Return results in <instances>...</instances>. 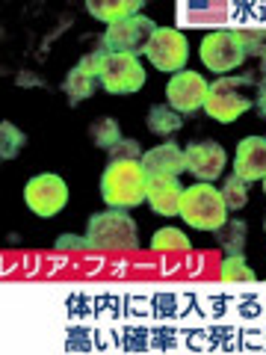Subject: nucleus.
Returning <instances> with one entry per match:
<instances>
[{
	"instance_id": "423d86ee",
	"label": "nucleus",
	"mask_w": 266,
	"mask_h": 355,
	"mask_svg": "<svg viewBox=\"0 0 266 355\" xmlns=\"http://www.w3.org/2000/svg\"><path fill=\"white\" fill-rule=\"evenodd\" d=\"M157 33V24L148 15H136L127 21H118V24H109L104 44L109 53H130V57H139L142 51H148L151 36Z\"/></svg>"
},
{
	"instance_id": "aec40b11",
	"label": "nucleus",
	"mask_w": 266,
	"mask_h": 355,
	"mask_svg": "<svg viewBox=\"0 0 266 355\" xmlns=\"http://www.w3.org/2000/svg\"><path fill=\"white\" fill-rule=\"evenodd\" d=\"M89 137L98 148H116L121 142V130H118V121L116 119H98L89 125Z\"/></svg>"
},
{
	"instance_id": "f8f14e48",
	"label": "nucleus",
	"mask_w": 266,
	"mask_h": 355,
	"mask_svg": "<svg viewBox=\"0 0 266 355\" xmlns=\"http://www.w3.org/2000/svg\"><path fill=\"white\" fill-rule=\"evenodd\" d=\"M142 166L151 178H177L186 172V151H181L175 142H163L142 154Z\"/></svg>"
},
{
	"instance_id": "20e7f679",
	"label": "nucleus",
	"mask_w": 266,
	"mask_h": 355,
	"mask_svg": "<svg viewBox=\"0 0 266 355\" xmlns=\"http://www.w3.org/2000/svg\"><path fill=\"white\" fill-rule=\"evenodd\" d=\"M249 107H251V98L246 95V80L242 77H222V80L210 83L204 110L216 121H222V125L240 119Z\"/></svg>"
},
{
	"instance_id": "f257e3e1",
	"label": "nucleus",
	"mask_w": 266,
	"mask_h": 355,
	"mask_svg": "<svg viewBox=\"0 0 266 355\" xmlns=\"http://www.w3.org/2000/svg\"><path fill=\"white\" fill-rule=\"evenodd\" d=\"M148 181L151 175L145 172L142 160H116L107 166L101 178V196L109 207H136L148 198Z\"/></svg>"
},
{
	"instance_id": "0eeeda50",
	"label": "nucleus",
	"mask_w": 266,
	"mask_h": 355,
	"mask_svg": "<svg viewBox=\"0 0 266 355\" xmlns=\"http://www.w3.org/2000/svg\"><path fill=\"white\" fill-rule=\"evenodd\" d=\"M148 60L154 69L160 71H184L186 60H190V44H186V36L181 30H172V27H157V33L151 36L148 44Z\"/></svg>"
},
{
	"instance_id": "5701e85b",
	"label": "nucleus",
	"mask_w": 266,
	"mask_h": 355,
	"mask_svg": "<svg viewBox=\"0 0 266 355\" xmlns=\"http://www.w3.org/2000/svg\"><path fill=\"white\" fill-rule=\"evenodd\" d=\"M222 279L225 282H254V272L251 266L242 261V254H228L222 261Z\"/></svg>"
},
{
	"instance_id": "4be33fe9",
	"label": "nucleus",
	"mask_w": 266,
	"mask_h": 355,
	"mask_svg": "<svg viewBox=\"0 0 266 355\" xmlns=\"http://www.w3.org/2000/svg\"><path fill=\"white\" fill-rule=\"evenodd\" d=\"M222 198H225L228 210H240L242 205L249 202V181L246 178H240V175L228 178L225 187H222Z\"/></svg>"
},
{
	"instance_id": "b1692460",
	"label": "nucleus",
	"mask_w": 266,
	"mask_h": 355,
	"mask_svg": "<svg viewBox=\"0 0 266 355\" xmlns=\"http://www.w3.org/2000/svg\"><path fill=\"white\" fill-rule=\"evenodd\" d=\"M240 39L246 57L266 60V30H240Z\"/></svg>"
},
{
	"instance_id": "2eb2a0df",
	"label": "nucleus",
	"mask_w": 266,
	"mask_h": 355,
	"mask_svg": "<svg viewBox=\"0 0 266 355\" xmlns=\"http://www.w3.org/2000/svg\"><path fill=\"white\" fill-rule=\"evenodd\" d=\"M86 9L95 18L107 21V24H118V21L136 18L142 9V0H89Z\"/></svg>"
},
{
	"instance_id": "393cba45",
	"label": "nucleus",
	"mask_w": 266,
	"mask_h": 355,
	"mask_svg": "<svg viewBox=\"0 0 266 355\" xmlns=\"http://www.w3.org/2000/svg\"><path fill=\"white\" fill-rule=\"evenodd\" d=\"M107 60H109V51H107V44H104L101 51H92V53H86V57L80 60V65H77V69H80V71H86L89 77H101V71H104Z\"/></svg>"
},
{
	"instance_id": "4468645a",
	"label": "nucleus",
	"mask_w": 266,
	"mask_h": 355,
	"mask_svg": "<svg viewBox=\"0 0 266 355\" xmlns=\"http://www.w3.org/2000/svg\"><path fill=\"white\" fill-rule=\"evenodd\" d=\"M181 198H184V187L177 184V178H151L148 181V202L154 214L177 216L181 214Z\"/></svg>"
},
{
	"instance_id": "cd10ccee",
	"label": "nucleus",
	"mask_w": 266,
	"mask_h": 355,
	"mask_svg": "<svg viewBox=\"0 0 266 355\" xmlns=\"http://www.w3.org/2000/svg\"><path fill=\"white\" fill-rule=\"evenodd\" d=\"M258 110H260V116H266V80L258 86Z\"/></svg>"
},
{
	"instance_id": "412c9836",
	"label": "nucleus",
	"mask_w": 266,
	"mask_h": 355,
	"mask_svg": "<svg viewBox=\"0 0 266 355\" xmlns=\"http://www.w3.org/2000/svg\"><path fill=\"white\" fill-rule=\"evenodd\" d=\"M24 142H27V137L15 125H9V121L0 125V157H3V160L18 157V151L24 148Z\"/></svg>"
},
{
	"instance_id": "7ed1b4c3",
	"label": "nucleus",
	"mask_w": 266,
	"mask_h": 355,
	"mask_svg": "<svg viewBox=\"0 0 266 355\" xmlns=\"http://www.w3.org/2000/svg\"><path fill=\"white\" fill-rule=\"evenodd\" d=\"M181 216L186 225H193L198 231H216L219 225L228 222V205L216 187H210L204 181V184H195L190 190H184Z\"/></svg>"
},
{
	"instance_id": "a878e982",
	"label": "nucleus",
	"mask_w": 266,
	"mask_h": 355,
	"mask_svg": "<svg viewBox=\"0 0 266 355\" xmlns=\"http://www.w3.org/2000/svg\"><path fill=\"white\" fill-rule=\"evenodd\" d=\"M142 146L136 139H121L116 148H109V163H116V160H142Z\"/></svg>"
},
{
	"instance_id": "dca6fc26",
	"label": "nucleus",
	"mask_w": 266,
	"mask_h": 355,
	"mask_svg": "<svg viewBox=\"0 0 266 355\" xmlns=\"http://www.w3.org/2000/svg\"><path fill=\"white\" fill-rule=\"evenodd\" d=\"M246 237H249V228H246V222H240V219H228L225 225L216 228V246L225 254H242Z\"/></svg>"
},
{
	"instance_id": "c756f323",
	"label": "nucleus",
	"mask_w": 266,
	"mask_h": 355,
	"mask_svg": "<svg viewBox=\"0 0 266 355\" xmlns=\"http://www.w3.org/2000/svg\"><path fill=\"white\" fill-rule=\"evenodd\" d=\"M263 228H266V222H263Z\"/></svg>"
},
{
	"instance_id": "1a4fd4ad",
	"label": "nucleus",
	"mask_w": 266,
	"mask_h": 355,
	"mask_svg": "<svg viewBox=\"0 0 266 355\" xmlns=\"http://www.w3.org/2000/svg\"><path fill=\"white\" fill-rule=\"evenodd\" d=\"M145 83V69L136 57L130 53H109V60L101 71V86L113 95H125V92H139Z\"/></svg>"
},
{
	"instance_id": "f03ea898",
	"label": "nucleus",
	"mask_w": 266,
	"mask_h": 355,
	"mask_svg": "<svg viewBox=\"0 0 266 355\" xmlns=\"http://www.w3.org/2000/svg\"><path fill=\"white\" fill-rule=\"evenodd\" d=\"M89 246L98 252H133L139 249V234H136V222H133L125 210H107V214H95L89 219V231H86Z\"/></svg>"
},
{
	"instance_id": "9d476101",
	"label": "nucleus",
	"mask_w": 266,
	"mask_h": 355,
	"mask_svg": "<svg viewBox=\"0 0 266 355\" xmlns=\"http://www.w3.org/2000/svg\"><path fill=\"white\" fill-rule=\"evenodd\" d=\"M207 89H210V83L204 80L202 74L186 71V69L177 71V74H172L169 86H166V95H169V107L177 110V113H193V110L204 107Z\"/></svg>"
},
{
	"instance_id": "9b49d317",
	"label": "nucleus",
	"mask_w": 266,
	"mask_h": 355,
	"mask_svg": "<svg viewBox=\"0 0 266 355\" xmlns=\"http://www.w3.org/2000/svg\"><path fill=\"white\" fill-rule=\"evenodd\" d=\"M186 169L202 181H213L225 169V148L219 142H193L186 148Z\"/></svg>"
},
{
	"instance_id": "6ab92c4d",
	"label": "nucleus",
	"mask_w": 266,
	"mask_h": 355,
	"mask_svg": "<svg viewBox=\"0 0 266 355\" xmlns=\"http://www.w3.org/2000/svg\"><path fill=\"white\" fill-rule=\"evenodd\" d=\"M151 249L160 252V254H172V252L184 254V252H190V240H186V234L184 231H177V228H163V231L154 234Z\"/></svg>"
},
{
	"instance_id": "6e6552de",
	"label": "nucleus",
	"mask_w": 266,
	"mask_h": 355,
	"mask_svg": "<svg viewBox=\"0 0 266 355\" xmlns=\"http://www.w3.org/2000/svg\"><path fill=\"white\" fill-rule=\"evenodd\" d=\"M24 202L36 216H57L69 202V187L60 175H36L24 187Z\"/></svg>"
},
{
	"instance_id": "a211bd4d",
	"label": "nucleus",
	"mask_w": 266,
	"mask_h": 355,
	"mask_svg": "<svg viewBox=\"0 0 266 355\" xmlns=\"http://www.w3.org/2000/svg\"><path fill=\"white\" fill-rule=\"evenodd\" d=\"M148 128L154 133H160V137H169V133L184 128V119L172 107H151L148 110Z\"/></svg>"
},
{
	"instance_id": "39448f33",
	"label": "nucleus",
	"mask_w": 266,
	"mask_h": 355,
	"mask_svg": "<svg viewBox=\"0 0 266 355\" xmlns=\"http://www.w3.org/2000/svg\"><path fill=\"white\" fill-rule=\"evenodd\" d=\"M202 62L216 74L240 69V65L246 62V51H242L240 30H213V33H207L204 42H202Z\"/></svg>"
},
{
	"instance_id": "f3484780",
	"label": "nucleus",
	"mask_w": 266,
	"mask_h": 355,
	"mask_svg": "<svg viewBox=\"0 0 266 355\" xmlns=\"http://www.w3.org/2000/svg\"><path fill=\"white\" fill-rule=\"evenodd\" d=\"M98 80H101V77H89V74L80 71V69H71L69 77H65L62 89H65V95H69V101L77 104V101H83V98H89V95L95 92Z\"/></svg>"
},
{
	"instance_id": "bb28decb",
	"label": "nucleus",
	"mask_w": 266,
	"mask_h": 355,
	"mask_svg": "<svg viewBox=\"0 0 266 355\" xmlns=\"http://www.w3.org/2000/svg\"><path fill=\"white\" fill-rule=\"evenodd\" d=\"M57 249H60V252H83V249H92V246H89V240H83V237L62 234V237L57 240Z\"/></svg>"
},
{
	"instance_id": "ddd939ff",
	"label": "nucleus",
	"mask_w": 266,
	"mask_h": 355,
	"mask_svg": "<svg viewBox=\"0 0 266 355\" xmlns=\"http://www.w3.org/2000/svg\"><path fill=\"white\" fill-rule=\"evenodd\" d=\"M234 175L246 178V181L266 178V139L263 137H249L240 142L237 157H234Z\"/></svg>"
},
{
	"instance_id": "c85d7f7f",
	"label": "nucleus",
	"mask_w": 266,
	"mask_h": 355,
	"mask_svg": "<svg viewBox=\"0 0 266 355\" xmlns=\"http://www.w3.org/2000/svg\"><path fill=\"white\" fill-rule=\"evenodd\" d=\"M263 190H266V178H263Z\"/></svg>"
}]
</instances>
